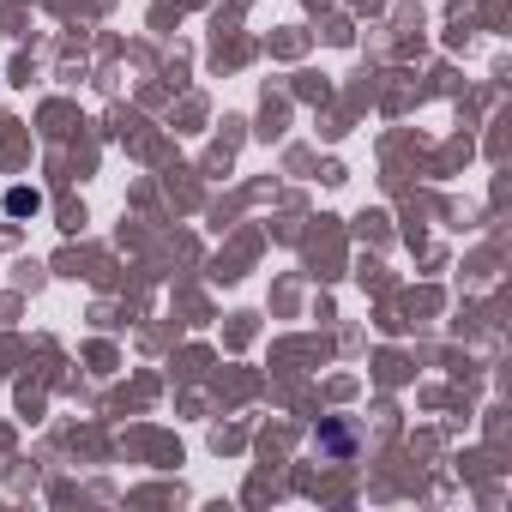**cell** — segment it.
<instances>
[{
	"label": "cell",
	"instance_id": "cell-1",
	"mask_svg": "<svg viewBox=\"0 0 512 512\" xmlns=\"http://www.w3.org/2000/svg\"><path fill=\"white\" fill-rule=\"evenodd\" d=\"M37 205H43V199H37V193H25V187H13V193H7V211H37Z\"/></svg>",
	"mask_w": 512,
	"mask_h": 512
}]
</instances>
